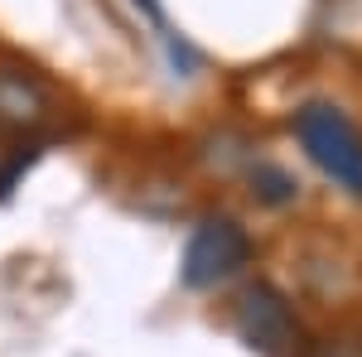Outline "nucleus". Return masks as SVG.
Returning <instances> with one entry per match:
<instances>
[{
  "label": "nucleus",
  "instance_id": "1",
  "mask_svg": "<svg viewBox=\"0 0 362 357\" xmlns=\"http://www.w3.org/2000/svg\"><path fill=\"white\" fill-rule=\"evenodd\" d=\"M295 136L305 155L334 179L338 189L362 198V131L329 102H309L295 111Z\"/></svg>",
  "mask_w": 362,
  "mask_h": 357
},
{
  "label": "nucleus",
  "instance_id": "2",
  "mask_svg": "<svg viewBox=\"0 0 362 357\" xmlns=\"http://www.w3.org/2000/svg\"><path fill=\"white\" fill-rule=\"evenodd\" d=\"M251 261V237L242 222L232 218H203L194 227V237H189V247H184V285L189 290H213V285H223L232 275L242 271Z\"/></svg>",
  "mask_w": 362,
  "mask_h": 357
},
{
  "label": "nucleus",
  "instance_id": "3",
  "mask_svg": "<svg viewBox=\"0 0 362 357\" xmlns=\"http://www.w3.org/2000/svg\"><path fill=\"white\" fill-rule=\"evenodd\" d=\"M237 338L247 343L251 353L261 357H290L295 353V338H300V324L290 314V300L280 295L276 285L256 280L237 295Z\"/></svg>",
  "mask_w": 362,
  "mask_h": 357
},
{
  "label": "nucleus",
  "instance_id": "4",
  "mask_svg": "<svg viewBox=\"0 0 362 357\" xmlns=\"http://www.w3.org/2000/svg\"><path fill=\"white\" fill-rule=\"evenodd\" d=\"M44 111H49L44 87L34 83L29 73L0 68V126L25 131V126H39V121H44Z\"/></svg>",
  "mask_w": 362,
  "mask_h": 357
},
{
  "label": "nucleus",
  "instance_id": "5",
  "mask_svg": "<svg viewBox=\"0 0 362 357\" xmlns=\"http://www.w3.org/2000/svg\"><path fill=\"white\" fill-rule=\"evenodd\" d=\"M251 184H256V198H261V203H276V208L300 193V184H295L280 165H256L251 169Z\"/></svg>",
  "mask_w": 362,
  "mask_h": 357
},
{
  "label": "nucleus",
  "instance_id": "6",
  "mask_svg": "<svg viewBox=\"0 0 362 357\" xmlns=\"http://www.w3.org/2000/svg\"><path fill=\"white\" fill-rule=\"evenodd\" d=\"M34 160H39V145H20V155H15L10 165L0 169V198H10V189H15V179H20V174H25V169L34 165Z\"/></svg>",
  "mask_w": 362,
  "mask_h": 357
},
{
  "label": "nucleus",
  "instance_id": "7",
  "mask_svg": "<svg viewBox=\"0 0 362 357\" xmlns=\"http://www.w3.org/2000/svg\"><path fill=\"white\" fill-rule=\"evenodd\" d=\"M305 357H348V353H343L338 343H319V348H309Z\"/></svg>",
  "mask_w": 362,
  "mask_h": 357
}]
</instances>
